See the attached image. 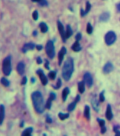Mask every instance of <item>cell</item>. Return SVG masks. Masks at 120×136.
<instances>
[{"mask_svg": "<svg viewBox=\"0 0 120 136\" xmlns=\"http://www.w3.org/2000/svg\"><path fill=\"white\" fill-rule=\"evenodd\" d=\"M81 37H82V36L80 33H78L77 35L75 36V39L76 40H77V41H79L81 39Z\"/></svg>", "mask_w": 120, "mask_h": 136, "instance_id": "obj_38", "label": "cell"}, {"mask_svg": "<svg viewBox=\"0 0 120 136\" xmlns=\"http://www.w3.org/2000/svg\"><path fill=\"white\" fill-rule=\"evenodd\" d=\"M32 18L35 20H37L38 18V13L37 12V11H35L33 13H32Z\"/></svg>", "mask_w": 120, "mask_h": 136, "instance_id": "obj_35", "label": "cell"}, {"mask_svg": "<svg viewBox=\"0 0 120 136\" xmlns=\"http://www.w3.org/2000/svg\"><path fill=\"white\" fill-rule=\"evenodd\" d=\"M1 82L2 84L5 86V87H8L10 85V82L9 81V80L6 79L5 78H2L1 79Z\"/></svg>", "mask_w": 120, "mask_h": 136, "instance_id": "obj_28", "label": "cell"}, {"mask_svg": "<svg viewBox=\"0 0 120 136\" xmlns=\"http://www.w3.org/2000/svg\"><path fill=\"white\" fill-rule=\"evenodd\" d=\"M57 73L55 71H52L48 74V77L51 80H54L56 77Z\"/></svg>", "mask_w": 120, "mask_h": 136, "instance_id": "obj_29", "label": "cell"}, {"mask_svg": "<svg viewBox=\"0 0 120 136\" xmlns=\"http://www.w3.org/2000/svg\"><path fill=\"white\" fill-rule=\"evenodd\" d=\"M105 116H106V119L109 121H111L113 117V114L112 111V108L110 104H108L107 106Z\"/></svg>", "mask_w": 120, "mask_h": 136, "instance_id": "obj_10", "label": "cell"}, {"mask_svg": "<svg viewBox=\"0 0 120 136\" xmlns=\"http://www.w3.org/2000/svg\"><path fill=\"white\" fill-rule=\"evenodd\" d=\"M74 71V63L71 58H68L65 62L62 69V77L65 81H69Z\"/></svg>", "mask_w": 120, "mask_h": 136, "instance_id": "obj_2", "label": "cell"}, {"mask_svg": "<svg viewBox=\"0 0 120 136\" xmlns=\"http://www.w3.org/2000/svg\"><path fill=\"white\" fill-rule=\"evenodd\" d=\"M105 99L104 96V91H102L100 94V101L101 102H103Z\"/></svg>", "mask_w": 120, "mask_h": 136, "instance_id": "obj_33", "label": "cell"}, {"mask_svg": "<svg viewBox=\"0 0 120 136\" xmlns=\"http://www.w3.org/2000/svg\"><path fill=\"white\" fill-rule=\"evenodd\" d=\"M110 14H109V13L104 12L101 15L100 19V20L102 21V22H106L107 21H108V19H110Z\"/></svg>", "mask_w": 120, "mask_h": 136, "instance_id": "obj_20", "label": "cell"}, {"mask_svg": "<svg viewBox=\"0 0 120 136\" xmlns=\"http://www.w3.org/2000/svg\"><path fill=\"white\" fill-rule=\"evenodd\" d=\"M31 1L35 2H39L41 0H31Z\"/></svg>", "mask_w": 120, "mask_h": 136, "instance_id": "obj_47", "label": "cell"}, {"mask_svg": "<svg viewBox=\"0 0 120 136\" xmlns=\"http://www.w3.org/2000/svg\"><path fill=\"white\" fill-rule=\"evenodd\" d=\"M39 27L40 28L41 31L43 33H46L48 31V27L47 25L44 23H41L39 25Z\"/></svg>", "mask_w": 120, "mask_h": 136, "instance_id": "obj_25", "label": "cell"}, {"mask_svg": "<svg viewBox=\"0 0 120 136\" xmlns=\"http://www.w3.org/2000/svg\"><path fill=\"white\" fill-rule=\"evenodd\" d=\"M59 117L60 120L63 121L65 119H68L69 117V113H63L62 112H60L59 114Z\"/></svg>", "mask_w": 120, "mask_h": 136, "instance_id": "obj_26", "label": "cell"}, {"mask_svg": "<svg viewBox=\"0 0 120 136\" xmlns=\"http://www.w3.org/2000/svg\"><path fill=\"white\" fill-rule=\"evenodd\" d=\"M78 90L81 94L85 91V83L84 81H80L78 83Z\"/></svg>", "mask_w": 120, "mask_h": 136, "instance_id": "obj_24", "label": "cell"}, {"mask_svg": "<svg viewBox=\"0 0 120 136\" xmlns=\"http://www.w3.org/2000/svg\"><path fill=\"white\" fill-rule=\"evenodd\" d=\"M73 34L72 30L70 27V26L68 25L67 27V30L65 32V37H66V39H68L69 37H70Z\"/></svg>", "mask_w": 120, "mask_h": 136, "instance_id": "obj_23", "label": "cell"}, {"mask_svg": "<svg viewBox=\"0 0 120 136\" xmlns=\"http://www.w3.org/2000/svg\"><path fill=\"white\" fill-rule=\"evenodd\" d=\"M93 28L90 24L88 23L87 26V32L88 34H91L93 33Z\"/></svg>", "mask_w": 120, "mask_h": 136, "instance_id": "obj_30", "label": "cell"}, {"mask_svg": "<svg viewBox=\"0 0 120 136\" xmlns=\"http://www.w3.org/2000/svg\"><path fill=\"white\" fill-rule=\"evenodd\" d=\"M72 49L74 52H79L81 49V47L79 43V41H76L72 45Z\"/></svg>", "mask_w": 120, "mask_h": 136, "instance_id": "obj_21", "label": "cell"}, {"mask_svg": "<svg viewBox=\"0 0 120 136\" xmlns=\"http://www.w3.org/2000/svg\"><path fill=\"white\" fill-rule=\"evenodd\" d=\"M70 93V89L68 87L65 88L62 91V99L64 102L67 100V98L68 97V95Z\"/></svg>", "mask_w": 120, "mask_h": 136, "instance_id": "obj_18", "label": "cell"}, {"mask_svg": "<svg viewBox=\"0 0 120 136\" xmlns=\"http://www.w3.org/2000/svg\"><path fill=\"white\" fill-rule=\"evenodd\" d=\"M67 53V49L65 47H63L60 50V51L59 52V65H61L62 62L64 59V55Z\"/></svg>", "mask_w": 120, "mask_h": 136, "instance_id": "obj_11", "label": "cell"}, {"mask_svg": "<svg viewBox=\"0 0 120 136\" xmlns=\"http://www.w3.org/2000/svg\"><path fill=\"white\" fill-rule=\"evenodd\" d=\"M97 121H98V122L99 125H100V126L101 127V128H103V127H105V121L104 120L98 118Z\"/></svg>", "mask_w": 120, "mask_h": 136, "instance_id": "obj_31", "label": "cell"}, {"mask_svg": "<svg viewBox=\"0 0 120 136\" xmlns=\"http://www.w3.org/2000/svg\"><path fill=\"white\" fill-rule=\"evenodd\" d=\"M114 69V66L112 63L108 62L105 65V66L103 67V72L105 74H108L111 73Z\"/></svg>", "mask_w": 120, "mask_h": 136, "instance_id": "obj_9", "label": "cell"}, {"mask_svg": "<svg viewBox=\"0 0 120 136\" xmlns=\"http://www.w3.org/2000/svg\"><path fill=\"white\" fill-rule=\"evenodd\" d=\"M106 127L101 128V133L102 134L105 133L106 132Z\"/></svg>", "mask_w": 120, "mask_h": 136, "instance_id": "obj_42", "label": "cell"}, {"mask_svg": "<svg viewBox=\"0 0 120 136\" xmlns=\"http://www.w3.org/2000/svg\"><path fill=\"white\" fill-rule=\"evenodd\" d=\"M35 47V45L33 43H30L26 44L23 47V52H24V53H26V52L28 51L34 49Z\"/></svg>", "mask_w": 120, "mask_h": 136, "instance_id": "obj_16", "label": "cell"}, {"mask_svg": "<svg viewBox=\"0 0 120 136\" xmlns=\"http://www.w3.org/2000/svg\"><path fill=\"white\" fill-rule=\"evenodd\" d=\"M45 68L47 69V70H49L50 69V67H49V62L47 60H46V62L45 63Z\"/></svg>", "mask_w": 120, "mask_h": 136, "instance_id": "obj_39", "label": "cell"}, {"mask_svg": "<svg viewBox=\"0 0 120 136\" xmlns=\"http://www.w3.org/2000/svg\"><path fill=\"white\" fill-rule=\"evenodd\" d=\"M61 86H62V81L60 79H58L57 82L56 86H54V88L55 89H58L61 87Z\"/></svg>", "mask_w": 120, "mask_h": 136, "instance_id": "obj_32", "label": "cell"}, {"mask_svg": "<svg viewBox=\"0 0 120 136\" xmlns=\"http://www.w3.org/2000/svg\"><path fill=\"white\" fill-rule=\"evenodd\" d=\"M84 117L87 119L89 120L90 118V108L88 105H86L84 110Z\"/></svg>", "mask_w": 120, "mask_h": 136, "instance_id": "obj_19", "label": "cell"}, {"mask_svg": "<svg viewBox=\"0 0 120 136\" xmlns=\"http://www.w3.org/2000/svg\"><path fill=\"white\" fill-rule=\"evenodd\" d=\"M83 81L88 87L90 88L93 84V79L91 74L89 72H87L83 76Z\"/></svg>", "mask_w": 120, "mask_h": 136, "instance_id": "obj_6", "label": "cell"}, {"mask_svg": "<svg viewBox=\"0 0 120 136\" xmlns=\"http://www.w3.org/2000/svg\"><path fill=\"white\" fill-rule=\"evenodd\" d=\"M32 103L36 111L38 113H42L44 111L46 106L42 94L39 91H35L31 95Z\"/></svg>", "mask_w": 120, "mask_h": 136, "instance_id": "obj_1", "label": "cell"}, {"mask_svg": "<svg viewBox=\"0 0 120 136\" xmlns=\"http://www.w3.org/2000/svg\"><path fill=\"white\" fill-rule=\"evenodd\" d=\"M91 103L94 110L97 112H98L100 111V104L98 102L97 100L96 97H94L92 98L91 100Z\"/></svg>", "mask_w": 120, "mask_h": 136, "instance_id": "obj_14", "label": "cell"}, {"mask_svg": "<svg viewBox=\"0 0 120 136\" xmlns=\"http://www.w3.org/2000/svg\"><path fill=\"white\" fill-rule=\"evenodd\" d=\"M31 82L32 83H34L35 82V79L34 78H31Z\"/></svg>", "mask_w": 120, "mask_h": 136, "instance_id": "obj_46", "label": "cell"}, {"mask_svg": "<svg viewBox=\"0 0 120 136\" xmlns=\"http://www.w3.org/2000/svg\"><path fill=\"white\" fill-rule=\"evenodd\" d=\"M37 74L40 79L42 84L44 86L46 85L48 80L46 76L44 74V72H43V71L41 69H39L37 71Z\"/></svg>", "mask_w": 120, "mask_h": 136, "instance_id": "obj_7", "label": "cell"}, {"mask_svg": "<svg viewBox=\"0 0 120 136\" xmlns=\"http://www.w3.org/2000/svg\"><path fill=\"white\" fill-rule=\"evenodd\" d=\"M80 100V96L79 95H78L77 96V97H75L74 101H75L76 102H77V103H78V102H79Z\"/></svg>", "mask_w": 120, "mask_h": 136, "instance_id": "obj_43", "label": "cell"}, {"mask_svg": "<svg viewBox=\"0 0 120 136\" xmlns=\"http://www.w3.org/2000/svg\"><path fill=\"white\" fill-rule=\"evenodd\" d=\"M91 9V4L89 3V2H87V3H86V10H83L82 9H81V16L83 17L84 16L86 15H87V13H88L90 10Z\"/></svg>", "mask_w": 120, "mask_h": 136, "instance_id": "obj_17", "label": "cell"}, {"mask_svg": "<svg viewBox=\"0 0 120 136\" xmlns=\"http://www.w3.org/2000/svg\"><path fill=\"white\" fill-rule=\"evenodd\" d=\"M46 121V122L48 123H51L52 122V120L50 117H47Z\"/></svg>", "mask_w": 120, "mask_h": 136, "instance_id": "obj_41", "label": "cell"}, {"mask_svg": "<svg viewBox=\"0 0 120 136\" xmlns=\"http://www.w3.org/2000/svg\"><path fill=\"white\" fill-rule=\"evenodd\" d=\"M117 9L119 12H120V3L117 5Z\"/></svg>", "mask_w": 120, "mask_h": 136, "instance_id": "obj_45", "label": "cell"}, {"mask_svg": "<svg viewBox=\"0 0 120 136\" xmlns=\"http://www.w3.org/2000/svg\"><path fill=\"white\" fill-rule=\"evenodd\" d=\"M39 3L40 4V5L42 6H45L47 5V2L46 0H41V1L39 2Z\"/></svg>", "mask_w": 120, "mask_h": 136, "instance_id": "obj_36", "label": "cell"}, {"mask_svg": "<svg viewBox=\"0 0 120 136\" xmlns=\"http://www.w3.org/2000/svg\"><path fill=\"white\" fill-rule=\"evenodd\" d=\"M77 102H76L75 101L71 103H70L69 105L68 106V110L69 112H71L73 111L76 106V104H77Z\"/></svg>", "mask_w": 120, "mask_h": 136, "instance_id": "obj_27", "label": "cell"}, {"mask_svg": "<svg viewBox=\"0 0 120 136\" xmlns=\"http://www.w3.org/2000/svg\"><path fill=\"white\" fill-rule=\"evenodd\" d=\"M27 82V78L26 77H24L23 78V80H22V81H21V84L23 85H26Z\"/></svg>", "mask_w": 120, "mask_h": 136, "instance_id": "obj_37", "label": "cell"}, {"mask_svg": "<svg viewBox=\"0 0 120 136\" xmlns=\"http://www.w3.org/2000/svg\"><path fill=\"white\" fill-rule=\"evenodd\" d=\"M116 39V35L115 33L113 31H109L108 32L105 37V41L106 44L110 46L114 43Z\"/></svg>", "mask_w": 120, "mask_h": 136, "instance_id": "obj_5", "label": "cell"}, {"mask_svg": "<svg viewBox=\"0 0 120 136\" xmlns=\"http://www.w3.org/2000/svg\"><path fill=\"white\" fill-rule=\"evenodd\" d=\"M56 98V95L54 92H51L50 95V97L48 98L46 104V108L47 109H50L52 106V102L54 101Z\"/></svg>", "mask_w": 120, "mask_h": 136, "instance_id": "obj_12", "label": "cell"}, {"mask_svg": "<svg viewBox=\"0 0 120 136\" xmlns=\"http://www.w3.org/2000/svg\"><path fill=\"white\" fill-rule=\"evenodd\" d=\"M114 131L115 132V136H120V131L118 130V127L115 126L114 128Z\"/></svg>", "mask_w": 120, "mask_h": 136, "instance_id": "obj_34", "label": "cell"}, {"mask_svg": "<svg viewBox=\"0 0 120 136\" xmlns=\"http://www.w3.org/2000/svg\"><path fill=\"white\" fill-rule=\"evenodd\" d=\"M11 60L10 56L4 59L2 63V71L5 76H9L11 72Z\"/></svg>", "mask_w": 120, "mask_h": 136, "instance_id": "obj_3", "label": "cell"}, {"mask_svg": "<svg viewBox=\"0 0 120 136\" xmlns=\"http://www.w3.org/2000/svg\"><path fill=\"white\" fill-rule=\"evenodd\" d=\"M25 64L23 62H19L18 64L17 67V70L18 74L20 75H23L25 72Z\"/></svg>", "mask_w": 120, "mask_h": 136, "instance_id": "obj_13", "label": "cell"}, {"mask_svg": "<svg viewBox=\"0 0 120 136\" xmlns=\"http://www.w3.org/2000/svg\"><path fill=\"white\" fill-rule=\"evenodd\" d=\"M24 122L23 121V122H21V123L20 124V127H24Z\"/></svg>", "mask_w": 120, "mask_h": 136, "instance_id": "obj_48", "label": "cell"}, {"mask_svg": "<svg viewBox=\"0 0 120 136\" xmlns=\"http://www.w3.org/2000/svg\"><path fill=\"white\" fill-rule=\"evenodd\" d=\"M58 26L59 31L60 32V35L62 37V40L64 42H65V41H66V39H67L66 37H65V30H64V26L62 25V24L60 22V21H58Z\"/></svg>", "mask_w": 120, "mask_h": 136, "instance_id": "obj_8", "label": "cell"}, {"mask_svg": "<svg viewBox=\"0 0 120 136\" xmlns=\"http://www.w3.org/2000/svg\"><path fill=\"white\" fill-rule=\"evenodd\" d=\"M32 131H33V129L32 128H28L23 131L21 136H31V133Z\"/></svg>", "mask_w": 120, "mask_h": 136, "instance_id": "obj_22", "label": "cell"}, {"mask_svg": "<svg viewBox=\"0 0 120 136\" xmlns=\"http://www.w3.org/2000/svg\"><path fill=\"white\" fill-rule=\"evenodd\" d=\"M37 63L39 64V65L42 63L43 61H42L40 57H38V58L37 59Z\"/></svg>", "mask_w": 120, "mask_h": 136, "instance_id": "obj_40", "label": "cell"}, {"mask_svg": "<svg viewBox=\"0 0 120 136\" xmlns=\"http://www.w3.org/2000/svg\"><path fill=\"white\" fill-rule=\"evenodd\" d=\"M46 52L47 56L51 59L55 56V47L52 41L49 40L46 45Z\"/></svg>", "mask_w": 120, "mask_h": 136, "instance_id": "obj_4", "label": "cell"}, {"mask_svg": "<svg viewBox=\"0 0 120 136\" xmlns=\"http://www.w3.org/2000/svg\"><path fill=\"white\" fill-rule=\"evenodd\" d=\"M4 116H5V108L3 105L1 104V105H0V125H2L3 122Z\"/></svg>", "mask_w": 120, "mask_h": 136, "instance_id": "obj_15", "label": "cell"}, {"mask_svg": "<svg viewBox=\"0 0 120 136\" xmlns=\"http://www.w3.org/2000/svg\"><path fill=\"white\" fill-rule=\"evenodd\" d=\"M37 31H35L34 33H33V35L34 36H36L37 35Z\"/></svg>", "mask_w": 120, "mask_h": 136, "instance_id": "obj_49", "label": "cell"}, {"mask_svg": "<svg viewBox=\"0 0 120 136\" xmlns=\"http://www.w3.org/2000/svg\"><path fill=\"white\" fill-rule=\"evenodd\" d=\"M36 47L37 49L38 50V51H41V50L42 49V48H43V46H42L41 45H37V46H36Z\"/></svg>", "mask_w": 120, "mask_h": 136, "instance_id": "obj_44", "label": "cell"}]
</instances>
